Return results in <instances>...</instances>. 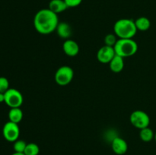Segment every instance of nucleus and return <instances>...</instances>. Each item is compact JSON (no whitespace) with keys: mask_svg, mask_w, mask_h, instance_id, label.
<instances>
[{"mask_svg":"<svg viewBox=\"0 0 156 155\" xmlns=\"http://www.w3.org/2000/svg\"><path fill=\"white\" fill-rule=\"evenodd\" d=\"M129 121L135 128L143 129L149 127L150 124L149 115L143 110H135L130 114Z\"/></svg>","mask_w":156,"mask_h":155,"instance_id":"obj_5","label":"nucleus"},{"mask_svg":"<svg viewBox=\"0 0 156 155\" xmlns=\"http://www.w3.org/2000/svg\"><path fill=\"white\" fill-rule=\"evenodd\" d=\"M64 1L69 8H74L79 6L82 3V0H64Z\"/></svg>","mask_w":156,"mask_h":155,"instance_id":"obj_21","label":"nucleus"},{"mask_svg":"<svg viewBox=\"0 0 156 155\" xmlns=\"http://www.w3.org/2000/svg\"><path fill=\"white\" fill-rule=\"evenodd\" d=\"M22 110L20 109V107L18 108H11L9 112V121L18 124L23 119Z\"/></svg>","mask_w":156,"mask_h":155,"instance_id":"obj_14","label":"nucleus"},{"mask_svg":"<svg viewBox=\"0 0 156 155\" xmlns=\"http://www.w3.org/2000/svg\"><path fill=\"white\" fill-rule=\"evenodd\" d=\"M154 139H155V141H156V132L155 133V138H154Z\"/></svg>","mask_w":156,"mask_h":155,"instance_id":"obj_24","label":"nucleus"},{"mask_svg":"<svg viewBox=\"0 0 156 155\" xmlns=\"http://www.w3.org/2000/svg\"><path fill=\"white\" fill-rule=\"evenodd\" d=\"M116 53L113 46L105 45L101 47L97 53V59L100 62L103 64H109L115 56Z\"/></svg>","mask_w":156,"mask_h":155,"instance_id":"obj_8","label":"nucleus"},{"mask_svg":"<svg viewBox=\"0 0 156 155\" xmlns=\"http://www.w3.org/2000/svg\"><path fill=\"white\" fill-rule=\"evenodd\" d=\"M59 24V18L56 14L49 9L38 11L34 18V26L38 33L50 34L55 31Z\"/></svg>","mask_w":156,"mask_h":155,"instance_id":"obj_1","label":"nucleus"},{"mask_svg":"<svg viewBox=\"0 0 156 155\" xmlns=\"http://www.w3.org/2000/svg\"><path fill=\"white\" fill-rule=\"evenodd\" d=\"M136 27L137 30L140 31H146L151 27V21L146 17H140L135 21Z\"/></svg>","mask_w":156,"mask_h":155,"instance_id":"obj_15","label":"nucleus"},{"mask_svg":"<svg viewBox=\"0 0 156 155\" xmlns=\"http://www.w3.org/2000/svg\"><path fill=\"white\" fill-rule=\"evenodd\" d=\"M26 146H27V143L25 141L18 139L14 142L13 149L15 152H17V153H24Z\"/></svg>","mask_w":156,"mask_h":155,"instance_id":"obj_18","label":"nucleus"},{"mask_svg":"<svg viewBox=\"0 0 156 155\" xmlns=\"http://www.w3.org/2000/svg\"><path fill=\"white\" fill-rule=\"evenodd\" d=\"M5 103V94L4 93H0V103Z\"/></svg>","mask_w":156,"mask_h":155,"instance_id":"obj_22","label":"nucleus"},{"mask_svg":"<svg viewBox=\"0 0 156 155\" xmlns=\"http://www.w3.org/2000/svg\"><path fill=\"white\" fill-rule=\"evenodd\" d=\"M2 135L5 139L9 142H15L18 139L20 135V129L18 124L9 121L4 125Z\"/></svg>","mask_w":156,"mask_h":155,"instance_id":"obj_7","label":"nucleus"},{"mask_svg":"<svg viewBox=\"0 0 156 155\" xmlns=\"http://www.w3.org/2000/svg\"><path fill=\"white\" fill-rule=\"evenodd\" d=\"M112 150L117 155H123L126 153L128 150L127 142L123 138L117 136L111 141Z\"/></svg>","mask_w":156,"mask_h":155,"instance_id":"obj_9","label":"nucleus"},{"mask_svg":"<svg viewBox=\"0 0 156 155\" xmlns=\"http://www.w3.org/2000/svg\"><path fill=\"white\" fill-rule=\"evenodd\" d=\"M116 54L121 57H129L136 53L138 44L133 39H119L114 46Z\"/></svg>","mask_w":156,"mask_h":155,"instance_id":"obj_3","label":"nucleus"},{"mask_svg":"<svg viewBox=\"0 0 156 155\" xmlns=\"http://www.w3.org/2000/svg\"><path fill=\"white\" fill-rule=\"evenodd\" d=\"M109 66L111 71L114 73H120L124 68L123 58L116 54L112 60L109 62Z\"/></svg>","mask_w":156,"mask_h":155,"instance_id":"obj_12","label":"nucleus"},{"mask_svg":"<svg viewBox=\"0 0 156 155\" xmlns=\"http://www.w3.org/2000/svg\"><path fill=\"white\" fill-rule=\"evenodd\" d=\"M12 155H25L24 153H17V152H15V153H12Z\"/></svg>","mask_w":156,"mask_h":155,"instance_id":"obj_23","label":"nucleus"},{"mask_svg":"<svg viewBox=\"0 0 156 155\" xmlns=\"http://www.w3.org/2000/svg\"><path fill=\"white\" fill-rule=\"evenodd\" d=\"M114 31L119 39H133L137 32L135 21L129 18H122L116 21Z\"/></svg>","mask_w":156,"mask_h":155,"instance_id":"obj_2","label":"nucleus"},{"mask_svg":"<svg viewBox=\"0 0 156 155\" xmlns=\"http://www.w3.org/2000/svg\"><path fill=\"white\" fill-rule=\"evenodd\" d=\"M62 50L66 56L70 57H74L77 56L79 53V46L73 40H66L62 44Z\"/></svg>","mask_w":156,"mask_h":155,"instance_id":"obj_10","label":"nucleus"},{"mask_svg":"<svg viewBox=\"0 0 156 155\" xmlns=\"http://www.w3.org/2000/svg\"><path fill=\"white\" fill-rule=\"evenodd\" d=\"M68 8L64 0H51L49 3L48 9L55 14L58 15L59 13L63 12Z\"/></svg>","mask_w":156,"mask_h":155,"instance_id":"obj_13","label":"nucleus"},{"mask_svg":"<svg viewBox=\"0 0 156 155\" xmlns=\"http://www.w3.org/2000/svg\"><path fill=\"white\" fill-rule=\"evenodd\" d=\"M9 89V80L5 77H0V93H5Z\"/></svg>","mask_w":156,"mask_h":155,"instance_id":"obj_20","label":"nucleus"},{"mask_svg":"<svg viewBox=\"0 0 156 155\" xmlns=\"http://www.w3.org/2000/svg\"><path fill=\"white\" fill-rule=\"evenodd\" d=\"M5 94V103L10 108H18L22 105L24 98L19 91L9 88Z\"/></svg>","mask_w":156,"mask_h":155,"instance_id":"obj_6","label":"nucleus"},{"mask_svg":"<svg viewBox=\"0 0 156 155\" xmlns=\"http://www.w3.org/2000/svg\"><path fill=\"white\" fill-rule=\"evenodd\" d=\"M58 36L62 39L68 40L72 35V27L68 23L59 22L57 27L56 29Z\"/></svg>","mask_w":156,"mask_h":155,"instance_id":"obj_11","label":"nucleus"},{"mask_svg":"<svg viewBox=\"0 0 156 155\" xmlns=\"http://www.w3.org/2000/svg\"><path fill=\"white\" fill-rule=\"evenodd\" d=\"M40 152V147L35 143H28L25 147L24 153L25 155H38Z\"/></svg>","mask_w":156,"mask_h":155,"instance_id":"obj_17","label":"nucleus"},{"mask_svg":"<svg viewBox=\"0 0 156 155\" xmlns=\"http://www.w3.org/2000/svg\"><path fill=\"white\" fill-rule=\"evenodd\" d=\"M140 137L142 141L144 142H150L155 138V133L152 129H150L149 127H146L143 129H140Z\"/></svg>","mask_w":156,"mask_h":155,"instance_id":"obj_16","label":"nucleus"},{"mask_svg":"<svg viewBox=\"0 0 156 155\" xmlns=\"http://www.w3.org/2000/svg\"><path fill=\"white\" fill-rule=\"evenodd\" d=\"M117 41V39L115 33H109V34H107L106 36L105 37V43L107 46L114 47Z\"/></svg>","mask_w":156,"mask_h":155,"instance_id":"obj_19","label":"nucleus"},{"mask_svg":"<svg viewBox=\"0 0 156 155\" xmlns=\"http://www.w3.org/2000/svg\"><path fill=\"white\" fill-rule=\"evenodd\" d=\"M74 77V71L68 65L61 66L56 70L54 75L55 81L59 86H66L73 81Z\"/></svg>","mask_w":156,"mask_h":155,"instance_id":"obj_4","label":"nucleus"}]
</instances>
